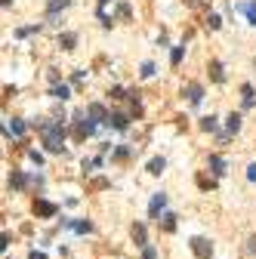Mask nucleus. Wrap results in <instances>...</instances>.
<instances>
[{
	"mask_svg": "<svg viewBox=\"0 0 256 259\" xmlns=\"http://www.w3.org/2000/svg\"><path fill=\"white\" fill-rule=\"evenodd\" d=\"M74 139H87V136H93L96 133V121H93V117H87L84 121V114H74Z\"/></svg>",
	"mask_w": 256,
	"mask_h": 259,
	"instance_id": "2",
	"label": "nucleus"
},
{
	"mask_svg": "<svg viewBox=\"0 0 256 259\" xmlns=\"http://www.w3.org/2000/svg\"><path fill=\"white\" fill-rule=\"evenodd\" d=\"M225 127H228V133H238V130H241V114H228Z\"/></svg>",
	"mask_w": 256,
	"mask_h": 259,
	"instance_id": "15",
	"label": "nucleus"
},
{
	"mask_svg": "<svg viewBox=\"0 0 256 259\" xmlns=\"http://www.w3.org/2000/svg\"><path fill=\"white\" fill-rule=\"evenodd\" d=\"M192 253H194L197 259H210V256H213V247H210V241H207V238H192Z\"/></svg>",
	"mask_w": 256,
	"mask_h": 259,
	"instance_id": "3",
	"label": "nucleus"
},
{
	"mask_svg": "<svg viewBox=\"0 0 256 259\" xmlns=\"http://www.w3.org/2000/svg\"><path fill=\"white\" fill-rule=\"evenodd\" d=\"M108 124L114 127V130H127V127H130V117H127V114H108Z\"/></svg>",
	"mask_w": 256,
	"mask_h": 259,
	"instance_id": "7",
	"label": "nucleus"
},
{
	"mask_svg": "<svg viewBox=\"0 0 256 259\" xmlns=\"http://www.w3.org/2000/svg\"><path fill=\"white\" fill-rule=\"evenodd\" d=\"M28 259H46V256H43V253H37V250H34V253H31Z\"/></svg>",
	"mask_w": 256,
	"mask_h": 259,
	"instance_id": "31",
	"label": "nucleus"
},
{
	"mask_svg": "<svg viewBox=\"0 0 256 259\" xmlns=\"http://www.w3.org/2000/svg\"><path fill=\"white\" fill-rule=\"evenodd\" d=\"M185 3H189V6H204L207 0H185Z\"/></svg>",
	"mask_w": 256,
	"mask_h": 259,
	"instance_id": "30",
	"label": "nucleus"
},
{
	"mask_svg": "<svg viewBox=\"0 0 256 259\" xmlns=\"http://www.w3.org/2000/svg\"><path fill=\"white\" fill-rule=\"evenodd\" d=\"M247 179L256 182V163H250V167H247Z\"/></svg>",
	"mask_w": 256,
	"mask_h": 259,
	"instance_id": "29",
	"label": "nucleus"
},
{
	"mask_svg": "<svg viewBox=\"0 0 256 259\" xmlns=\"http://www.w3.org/2000/svg\"><path fill=\"white\" fill-rule=\"evenodd\" d=\"M74 40H77L74 34H62V37H59V43L65 46V50H71V46H74Z\"/></svg>",
	"mask_w": 256,
	"mask_h": 259,
	"instance_id": "20",
	"label": "nucleus"
},
{
	"mask_svg": "<svg viewBox=\"0 0 256 259\" xmlns=\"http://www.w3.org/2000/svg\"><path fill=\"white\" fill-rule=\"evenodd\" d=\"M160 228H164V231H173V228H176V216H173V213H164V216H160Z\"/></svg>",
	"mask_w": 256,
	"mask_h": 259,
	"instance_id": "12",
	"label": "nucleus"
},
{
	"mask_svg": "<svg viewBox=\"0 0 256 259\" xmlns=\"http://www.w3.org/2000/svg\"><path fill=\"white\" fill-rule=\"evenodd\" d=\"M210 77L216 80V84H223V77H225L223 74V62H210Z\"/></svg>",
	"mask_w": 256,
	"mask_h": 259,
	"instance_id": "11",
	"label": "nucleus"
},
{
	"mask_svg": "<svg viewBox=\"0 0 256 259\" xmlns=\"http://www.w3.org/2000/svg\"><path fill=\"white\" fill-rule=\"evenodd\" d=\"M139 74H142V77H151V74H155V65H151V62H145V65H142V71H139Z\"/></svg>",
	"mask_w": 256,
	"mask_h": 259,
	"instance_id": "26",
	"label": "nucleus"
},
{
	"mask_svg": "<svg viewBox=\"0 0 256 259\" xmlns=\"http://www.w3.org/2000/svg\"><path fill=\"white\" fill-rule=\"evenodd\" d=\"M9 185H13V188H25V176H22V173H13V179H9Z\"/></svg>",
	"mask_w": 256,
	"mask_h": 259,
	"instance_id": "22",
	"label": "nucleus"
},
{
	"mask_svg": "<svg viewBox=\"0 0 256 259\" xmlns=\"http://www.w3.org/2000/svg\"><path fill=\"white\" fill-rule=\"evenodd\" d=\"M164 207H167V194H164V192H158L155 197H151V204H148V213H151V216H158Z\"/></svg>",
	"mask_w": 256,
	"mask_h": 259,
	"instance_id": "4",
	"label": "nucleus"
},
{
	"mask_svg": "<svg viewBox=\"0 0 256 259\" xmlns=\"http://www.w3.org/2000/svg\"><path fill=\"white\" fill-rule=\"evenodd\" d=\"M99 3H108V0H99Z\"/></svg>",
	"mask_w": 256,
	"mask_h": 259,
	"instance_id": "32",
	"label": "nucleus"
},
{
	"mask_svg": "<svg viewBox=\"0 0 256 259\" xmlns=\"http://www.w3.org/2000/svg\"><path fill=\"white\" fill-rule=\"evenodd\" d=\"M65 226H68V228H74V231H93V222H71V219H68Z\"/></svg>",
	"mask_w": 256,
	"mask_h": 259,
	"instance_id": "16",
	"label": "nucleus"
},
{
	"mask_svg": "<svg viewBox=\"0 0 256 259\" xmlns=\"http://www.w3.org/2000/svg\"><path fill=\"white\" fill-rule=\"evenodd\" d=\"M219 25H223V19H219V16H210V19H207V28H213V31H216Z\"/></svg>",
	"mask_w": 256,
	"mask_h": 259,
	"instance_id": "25",
	"label": "nucleus"
},
{
	"mask_svg": "<svg viewBox=\"0 0 256 259\" xmlns=\"http://www.w3.org/2000/svg\"><path fill=\"white\" fill-rule=\"evenodd\" d=\"M90 117H93V121H108V117H105V108H102V105H90Z\"/></svg>",
	"mask_w": 256,
	"mask_h": 259,
	"instance_id": "13",
	"label": "nucleus"
},
{
	"mask_svg": "<svg viewBox=\"0 0 256 259\" xmlns=\"http://www.w3.org/2000/svg\"><path fill=\"white\" fill-rule=\"evenodd\" d=\"M68 3H71V0H50V3H46V13L56 16V13H59V9H65Z\"/></svg>",
	"mask_w": 256,
	"mask_h": 259,
	"instance_id": "9",
	"label": "nucleus"
},
{
	"mask_svg": "<svg viewBox=\"0 0 256 259\" xmlns=\"http://www.w3.org/2000/svg\"><path fill=\"white\" fill-rule=\"evenodd\" d=\"M133 241H136L139 247H148V244H145V226H139V222L133 226Z\"/></svg>",
	"mask_w": 256,
	"mask_h": 259,
	"instance_id": "10",
	"label": "nucleus"
},
{
	"mask_svg": "<svg viewBox=\"0 0 256 259\" xmlns=\"http://www.w3.org/2000/svg\"><path fill=\"white\" fill-rule=\"evenodd\" d=\"M170 62H173V65H179V62H182V46H173V56H170Z\"/></svg>",
	"mask_w": 256,
	"mask_h": 259,
	"instance_id": "23",
	"label": "nucleus"
},
{
	"mask_svg": "<svg viewBox=\"0 0 256 259\" xmlns=\"http://www.w3.org/2000/svg\"><path fill=\"white\" fill-rule=\"evenodd\" d=\"M210 167H213L216 176H223V173H225V161L219 158V155H213V158H210Z\"/></svg>",
	"mask_w": 256,
	"mask_h": 259,
	"instance_id": "14",
	"label": "nucleus"
},
{
	"mask_svg": "<svg viewBox=\"0 0 256 259\" xmlns=\"http://www.w3.org/2000/svg\"><path fill=\"white\" fill-rule=\"evenodd\" d=\"M40 133H43V145L50 151H62L65 148V127L59 121H43Z\"/></svg>",
	"mask_w": 256,
	"mask_h": 259,
	"instance_id": "1",
	"label": "nucleus"
},
{
	"mask_svg": "<svg viewBox=\"0 0 256 259\" xmlns=\"http://www.w3.org/2000/svg\"><path fill=\"white\" fill-rule=\"evenodd\" d=\"M28 158H31L34 163H43V155H40V151H28Z\"/></svg>",
	"mask_w": 256,
	"mask_h": 259,
	"instance_id": "28",
	"label": "nucleus"
},
{
	"mask_svg": "<svg viewBox=\"0 0 256 259\" xmlns=\"http://www.w3.org/2000/svg\"><path fill=\"white\" fill-rule=\"evenodd\" d=\"M241 93H244V105L250 108V105H253V87H250V84H247V87H241Z\"/></svg>",
	"mask_w": 256,
	"mask_h": 259,
	"instance_id": "19",
	"label": "nucleus"
},
{
	"mask_svg": "<svg viewBox=\"0 0 256 259\" xmlns=\"http://www.w3.org/2000/svg\"><path fill=\"white\" fill-rule=\"evenodd\" d=\"M34 213L37 216H56V207L50 201H34Z\"/></svg>",
	"mask_w": 256,
	"mask_h": 259,
	"instance_id": "6",
	"label": "nucleus"
},
{
	"mask_svg": "<svg viewBox=\"0 0 256 259\" xmlns=\"http://www.w3.org/2000/svg\"><path fill=\"white\" fill-rule=\"evenodd\" d=\"M164 167H167V161H164V158L148 161V173H151V176H160V173H164Z\"/></svg>",
	"mask_w": 256,
	"mask_h": 259,
	"instance_id": "8",
	"label": "nucleus"
},
{
	"mask_svg": "<svg viewBox=\"0 0 256 259\" xmlns=\"http://www.w3.org/2000/svg\"><path fill=\"white\" fill-rule=\"evenodd\" d=\"M244 13H247V16H250V22L256 25V3H247V6H244Z\"/></svg>",
	"mask_w": 256,
	"mask_h": 259,
	"instance_id": "24",
	"label": "nucleus"
},
{
	"mask_svg": "<svg viewBox=\"0 0 256 259\" xmlns=\"http://www.w3.org/2000/svg\"><path fill=\"white\" fill-rule=\"evenodd\" d=\"M68 93H71V90H68L65 84H56V87H53V96H56V99H68Z\"/></svg>",
	"mask_w": 256,
	"mask_h": 259,
	"instance_id": "17",
	"label": "nucleus"
},
{
	"mask_svg": "<svg viewBox=\"0 0 256 259\" xmlns=\"http://www.w3.org/2000/svg\"><path fill=\"white\" fill-rule=\"evenodd\" d=\"M182 93L189 96V102H192V105H201V99H204V90L197 87V84H189V87H185Z\"/></svg>",
	"mask_w": 256,
	"mask_h": 259,
	"instance_id": "5",
	"label": "nucleus"
},
{
	"mask_svg": "<svg viewBox=\"0 0 256 259\" xmlns=\"http://www.w3.org/2000/svg\"><path fill=\"white\" fill-rule=\"evenodd\" d=\"M201 130L213 133V130H216V117H213V114H210V117H204V121H201Z\"/></svg>",
	"mask_w": 256,
	"mask_h": 259,
	"instance_id": "18",
	"label": "nucleus"
},
{
	"mask_svg": "<svg viewBox=\"0 0 256 259\" xmlns=\"http://www.w3.org/2000/svg\"><path fill=\"white\" fill-rule=\"evenodd\" d=\"M9 133H13V136H22V133H25V124H22V121H13V124H9Z\"/></svg>",
	"mask_w": 256,
	"mask_h": 259,
	"instance_id": "21",
	"label": "nucleus"
},
{
	"mask_svg": "<svg viewBox=\"0 0 256 259\" xmlns=\"http://www.w3.org/2000/svg\"><path fill=\"white\" fill-rule=\"evenodd\" d=\"M158 253H155V247H142V259H155Z\"/></svg>",
	"mask_w": 256,
	"mask_h": 259,
	"instance_id": "27",
	"label": "nucleus"
}]
</instances>
